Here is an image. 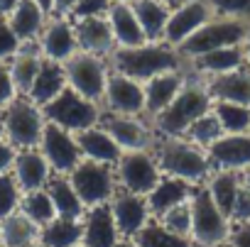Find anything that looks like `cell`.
I'll use <instances>...</instances> for the list:
<instances>
[{
  "mask_svg": "<svg viewBox=\"0 0 250 247\" xmlns=\"http://www.w3.org/2000/svg\"><path fill=\"white\" fill-rule=\"evenodd\" d=\"M18 3H20V0H0V18H8L15 10Z\"/></svg>",
  "mask_w": 250,
  "mask_h": 247,
  "instance_id": "49",
  "label": "cell"
},
{
  "mask_svg": "<svg viewBox=\"0 0 250 247\" xmlns=\"http://www.w3.org/2000/svg\"><path fill=\"white\" fill-rule=\"evenodd\" d=\"M228 242L233 247H250V223L248 225H240V228H233Z\"/></svg>",
  "mask_w": 250,
  "mask_h": 247,
  "instance_id": "48",
  "label": "cell"
},
{
  "mask_svg": "<svg viewBox=\"0 0 250 247\" xmlns=\"http://www.w3.org/2000/svg\"><path fill=\"white\" fill-rule=\"evenodd\" d=\"M0 140H5V128H3V110H0Z\"/></svg>",
  "mask_w": 250,
  "mask_h": 247,
  "instance_id": "55",
  "label": "cell"
},
{
  "mask_svg": "<svg viewBox=\"0 0 250 247\" xmlns=\"http://www.w3.org/2000/svg\"><path fill=\"white\" fill-rule=\"evenodd\" d=\"M213 18L243 20L250 25V0H206Z\"/></svg>",
  "mask_w": 250,
  "mask_h": 247,
  "instance_id": "41",
  "label": "cell"
},
{
  "mask_svg": "<svg viewBox=\"0 0 250 247\" xmlns=\"http://www.w3.org/2000/svg\"><path fill=\"white\" fill-rule=\"evenodd\" d=\"M152 152L162 176H174L191 186H204L213 174L206 150L196 147L187 137H157Z\"/></svg>",
  "mask_w": 250,
  "mask_h": 247,
  "instance_id": "2",
  "label": "cell"
},
{
  "mask_svg": "<svg viewBox=\"0 0 250 247\" xmlns=\"http://www.w3.org/2000/svg\"><path fill=\"white\" fill-rule=\"evenodd\" d=\"M37 44H40V52H42L44 59L57 61V64H66L79 52L74 22L69 18H52L49 15Z\"/></svg>",
  "mask_w": 250,
  "mask_h": 247,
  "instance_id": "16",
  "label": "cell"
},
{
  "mask_svg": "<svg viewBox=\"0 0 250 247\" xmlns=\"http://www.w3.org/2000/svg\"><path fill=\"white\" fill-rule=\"evenodd\" d=\"M3 128L5 142H10L15 150H37L47 128V117L44 110L35 105L27 95H18L3 110Z\"/></svg>",
  "mask_w": 250,
  "mask_h": 247,
  "instance_id": "4",
  "label": "cell"
},
{
  "mask_svg": "<svg viewBox=\"0 0 250 247\" xmlns=\"http://www.w3.org/2000/svg\"><path fill=\"white\" fill-rule=\"evenodd\" d=\"M248 66L245 64V54H243V44L235 47H223V49H213L208 54H201L191 61H187V74L199 76V78H213V76H223L230 71H238Z\"/></svg>",
  "mask_w": 250,
  "mask_h": 247,
  "instance_id": "19",
  "label": "cell"
},
{
  "mask_svg": "<svg viewBox=\"0 0 250 247\" xmlns=\"http://www.w3.org/2000/svg\"><path fill=\"white\" fill-rule=\"evenodd\" d=\"M155 220H160L169 232H174V235H182V237H189L191 235V206H189V201L187 203H179V206H174V208H169L167 213H162L160 218H155Z\"/></svg>",
  "mask_w": 250,
  "mask_h": 247,
  "instance_id": "39",
  "label": "cell"
},
{
  "mask_svg": "<svg viewBox=\"0 0 250 247\" xmlns=\"http://www.w3.org/2000/svg\"><path fill=\"white\" fill-rule=\"evenodd\" d=\"M113 3H128V5H130V3H133V0H113Z\"/></svg>",
  "mask_w": 250,
  "mask_h": 247,
  "instance_id": "56",
  "label": "cell"
},
{
  "mask_svg": "<svg viewBox=\"0 0 250 247\" xmlns=\"http://www.w3.org/2000/svg\"><path fill=\"white\" fill-rule=\"evenodd\" d=\"M20 213L25 218H30L37 228H44L47 223H52L57 218V210H54V203H52L47 189L25 191L22 198H20Z\"/></svg>",
  "mask_w": 250,
  "mask_h": 247,
  "instance_id": "36",
  "label": "cell"
},
{
  "mask_svg": "<svg viewBox=\"0 0 250 247\" xmlns=\"http://www.w3.org/2000/svg\"><path fill=\"white\" fill-rule=\"evenodd\" d=\"M81 223H83V235H81L83 247H115V242L120 240L108 206L86 208Z\"/></svg>",
  "mask_w": 250,
  "mask_h": 247,
  "instance_id": "23",
  "label": "cell"
},
{
  "mask_svg": "<svg viewBox=\"0 0 250 247\" xmlns=\"http://www.w3.org/2000/svg\"><path fill=\"white\" fill-rule=\"evenodd\" d=\"M204 81V78H201ZM213 100H226V103H238L250 108V69L243 66L238 71L213 76L204 81Z\"/></svg>",
  "mask_w": 250,
  "mask_h": 247,
  "instance_id": "26",
  "label": "cell"
},
{
  "mask_svg": "<svg viewBox=\"0 0 250 247\" xmlns=\"http://www.w3.org/2000/svg\"><path fill=\"white\" fill-rule=\"evenodd\" d=\"M113 169H115V179H118L120 191H130V193H140V196H147L157 186V181L162 179V171L157 167L152 150L123 152Z\"/></svg>",
  "mask_w": 250,
  "mask_h": 247,
  "instance_id": "10",
  "label": "cell"
},
{
  "mask_svg": "<svg viewBox=\"0 0 250 247\" xmlns=\"http://www.w3.org/2000/svg\"><path fill=\"white\" fill-rule=\"evenodd\" d=\"M76 142H79V150H81V157L88 159V162H98V164H108V167H115V162L120 159V147L115 145V140L105 133V128L101 125H93L88 130H81L76 133Z\"/></svg>",
  "mask_w": 250,
  "mask_h": 247,
  "instance_id": "25",
  "label": "cell"
},
{
  "mask_svg": "<svg viewBox=\"0 0 250 247\" xmlns=\"http://www.w3.org/2000/svg\"><path fill=\"white\" fill-rule=\"evenodd\" d=\"M228 220H230L233 228H240V225H248L250 223V189L245 184H240V189H238V196L233 201V208H230Z\"/></svg>",
  "mask_w": 250,
  "mask_h": 247,
  "instance_id": "43",
  "label": "cell"
},
{
  "mask_svg": "<svg viewBox=\"0 0 250 247\" xmlns=\"http://www.w3.org/2000/svg\"><path fill=\"white\" fill-rule=\"evenodd\" d=\"M165 5H169V8H177V5H182V3H187V0H162Z\"/></svg>",
  "mask_w": 250,
  "mask_h": 247,
  "instance_id": "53",
  "label": "cell"
},
{
  "mask_svg": "<svg viewBox=\"0 0 250 247\" xmlns=\"http://www.w3.org/2000/svg\"><path fill=\"white\" fill-rule=\"evenodd\" d=\"M196 186L182 181V179H174V176H162L157 181V186L145 196L147 198V208L152 213V218H160L162 213H167L169 208L179 206V203H187L191 198Z\"/></svg>",
  "mask_w": 250,
  "mask_h": 247,
  "instance_id": "27",
  "label": "cell"
},
{
  "mask_svg": "<svg viewBox=\"0 0 250 247\" xmlns=\"http://www.w3.org/2000/svg\"><path fill=\"white\" fill-rule=\"evenodd\" d=\"M248 22L243 20H230V18H211L201 30H196L182 47H177L179 57L187 61L208 54L213 49H223V47H235L243 44L245 35H248Z\"/></svg>",
  "mask_w": 250,
  "mask_h": 247,
  "instance_id": "6",
  "label": "cell"
},
{
  "mask_svg": "<svg viewBox=\"0 0 250 247\" xmlns=\"http://www.w3.org/2000/svg\"><path fill=\"white\" fill-rule=\"evenodd\" d=\"M47 193H49L59 218H83L86 208L79 201V196L66 176H52V181L47 184Z\"/></svg>",
  "mask_w": 250,
  "mask_h": 247,
  "instance_id": "34",
  "label": "cell"
},
{
  "mask_svg": "<svg viewBox=\"0 0 250 247\" xmlns=\"http://www.w3.org/2000/svg\"><path fill=\"white\" fill-rule=\"evenodd\" d=\"M240 181H243V184H245V186L250 189V169H245V171L240 174Z\"/></svg>",
  "mask_w": 250,
  "mask_h": 247,
  "instance_id": "52",
  "label": "cell"
},
{
  "mask_svg": "<svg viewBox=\"0 0 250 247\" xmlns=\"http://www.w3.org/2000/svg\"><path fill=\"white\" fill-rule=\"evenodd\" d=\"M211 108H213V98L206 83L199 76L187 74V83L179 91V95L172 100L169 108H165L150 122L157 137H184L191 122L206 115Z\"/></svg>",
  "mask_w": 250,
  "mask_h": 247,
  "instance_id": "1",
  "label": "cell"
},
{
  "mask_svg": "<svg viewBox=\"0 0 250 247\" xmlns=\"http://www.w3.org/2000/svg\"><path fill=\"white\" fill-rule=\"evenodd\" d=\"M113 8V0H79L76 8L71 10L69 20H86V18H105Z\"/></svg>",
  "mask_w": 250,
  "mask_h": 247,
  "instance_id": "42",
  "label": "cell"
},
{
  "mask_svg": "<svg viewBox=\"0 0 250 247\" xmlns=\"http://www.w3.org/2000/svg\"><path fill=\"white\" fill-rule=\"evenodd\" d=\"M115 247H138L133 240H125V237H120L118 242H115Z\"/></svg>",
  "mask_w": 250,
  "mask_h": 247,
  "instance_id": "51",
  "label": "cell"
},
{
  "mask_svg": "<svg viewBox=\"0 0 250 247\" xmlns=\"http://www.w3.org/2000/svg\"><path fill=\"white\" fill-rule=\"evenodd\" d=\"M76 247H83V245H76Z\"/></svg>",
  "mask_w": 250,
  "mask_h": 247,
  "instance_id": "60",
  "label": "cell"
},
{
  "mask_svg": "<svg viewBox=\"0 0 250 247\" xmlns=\"http://www.w3.org/2000/svg\"><path fill=\"white\" fill-rule=\"evenodd\" d=\"M30 247H44V245H42V242H35V245H30Z\"/></svg>",
  "mask_w": 250,
  "mask_h": 247,
  "instance_id": "58",
  "label": "cell"
},
{
  "mask_svg": "<svg viewBox=\"0 0 250 247\" xmlns=\"http://www.w3.org/2000/svg\"><path fill=\"white\" fill-rule=\"evenodd\" d=\"M223 135V130H221V122H218V117L213 115V110H208L206 115H201L199 120H194L191 125H189V130H187V140L189 142H194L196 147H201V150H208L218 137Z\"/></svg>",
  "mask_w": 250,
  "mask_h": 247,
  "instance_id": "38",
  "label": "cell"
},
{
  "mask_svg": "<svg viewBox=\"0 0 250 247\" xmlns=\"http://www.w3.org/2000/svg\"><path fill=\"white\" fill-rule=\"evenodd\" d=\"M240 174L238 171H223V169H213V174L208 176V181L204 184L206 193L211 196V201L216 203V208L226 215H230L233 201L238 196L240 189Z\"/></svg>",
  "mask_w": 250,
  "mask_h": 247,
  "instance_id": "32",
  "label": "cell"
},
{
  "mask_svg": "<svg viewBox=\"0 0 250 247\" xmlns=\"http://www.w3.org/2000/svg\"><path fill=\"white\" fill-rule=\"evenodd\" d=\"M15 98H18V88L13 83L10 69H8V64H0V110H5Z\"/></svg>",
  "mask_w": 250,
  "mask_h": 247,
  "instance_id": "45",
  "label": "cell"
},
{
  "mask_svg": "<svg viewBox=\"0 0 250 247\" xmlns=\"http://www.w3.org/2000/svg\"><path fill=\"white\" fill-rule=\"evenodd\" d=\"M108 208H110V215L115 220L118 235L125 237V240H133L152 220V213L147 208V198L140 196V193H130V191L118 189L115 196L110 198Z\"/></svg>",
  "mask_w": 250,
  "mask_h": 247,
  "instance_id": "15",
  "label": "cell"
},
{
  "mask_svg": "<svg viewBox=\"0 0 250 247\" xmlns=\"http://www.w3.org/2000/svg\"><path fill=\"white\" fill-rule=\"evenodd\" d=\"M206 154H208L213 169L243 174L245 169H250V133L221 135L206 150Z\"/></svg>",
  "mask_w": 250,
  "mask_h": 247,
  "instance_id": "17",
  "label": "cell"
},
{
  "mask_svg": "<svg viewBox=\"0 0 250 247\" xmlns=\"http://www.w3.org/2000/svg\"><path fill=\"white\" fill-rule=\"evenodd\" d=\"M191 235L189 240L194 242V247H216L230 240L233 225L228 220L226 213H221L216 208V203L211 201V196L206 193L204 186H196L191 198Z\"/></svg>",
  "mask_w": 250,
  "mask_h": 247,
  "instance_id": "5",
  "label": "cell"
},
{
  "mask_svg": "<svg viewBox=\"0 0 250 247\" xmlns=\"http://www.w3.org/2000/svg\"><path fill=\"white\" fill-rule=\"evenodd\" d=\"M74 32H76L79 52H86V54L108 59V57L113 54V49H115V39H113L108 18L76 20V22H74Z\"/></svg>",
  "mask_w": 250,
  "mask_h": 247,
  "instance_id": "21",
  "label": "cell"
},
{
  "mask_svg": "<svg viewBox=\"0 0 250 247\" xmlns=\"http://www.w3.org/2000/svg\"><path fill=\"white\" fill-rule=\"evenodd\" d=\"M64 88H66L64 64H57V61L44 59L42 66H40V71H37V78H35L32 88L27 91V98H30L35 105L44 108V105H49Z\"/></svg>",
  "mask_w": 250,
  "mask_h": 247,
  "instance_id": "29",
  "label": "cell"
},
{
  "mask_svg": "<svg viewBox=\"0 0 250 247\" xmlns=\"http://www.w3.org/2000/svg\"><path fill=\"white\" fill-rule=\"evenodd\" d=\"M13 179L20 186V191H40L47 189V184L52 181V169L47 164V159L42 157L40 150H18L15 162H13Z\"/></svg>",
  "mask_w": 250,
  "mask_h": 247,
  "instance_id": "20",
  "label": "cell"
},
{
  "mask_svg": "<svg viewBox=\"0 0 250 247\" xmlns=\"http://www.w3.org/2000/svg\"><path fill=\"white\" fill-rule=\"evenodd\" d=\"M37 150L47 159L54 176H69L76 169V164L83 159L81 150H79V142H76V135L52 125V122H47Z\"/></svg>",
  "mask_w": 250,
  "mask_h": 247,
  "instance_id": "12",
  "label": "cell"
},
{
  "mask_svg": "<svg viewBox=\"0 0 250 247\" xmlns=\"http://www.w3.org/2000/svg\"><path fill=\"white\" fill-rule=\"evenodd\" d=\"M213 115L221 122L223 135H238V133H250V108L238 105V103H226V100H213Z\"/></svg>",
  "mask_w": 250,
  "mask_h": 247,
  "instance_id": "35",
  "label": "cell"
},
{
  "mask_svg": "<svg viewBox=\"0 0 250 247\" xmlns=\"http://www.w3.org/2000/svg\"><path fill=\"white\" fill-rule=\"evenodd\" d=\"M101 108H103V113H110V115L145 117V86L130 76L110 71Z\"/></svg>",
  "mask_w": 250,
  "mask_h": 247,
  "instance_id": "13",
  "label": "cell"
},
{
  "mask_svg": "<svg viewBox=\"0 0 250 247\" xmlns=\"http://www.w3.org/2000/svg\"><path fill=\"white\" fill-rule=\"evenodd\" d=\"M130 5H133V13H135L147 42H162L172 8L165 5L162 0H133Z\"/></svg>",
  "mask_w": 250,
  "mask_h": 247,
  "instance_id": "30",
  "label": "cell"
},
{
  "mask_svg": "<svg viewBox=\"0 0 250 247\" xmlns=\"http://www.w3.org/2000/svg\"><path fill=\"white\" fill-rule=\"evenodd\" d=\"M76 3H79V0H52L49 15H52V18H69L71 10L76 8Z\"/></svg>",
  "mask_w": 250,
  "mask_h": 247,
  "instance_id": "47",
  "label": "cell"
},
{
  "mask_svg": "<svg viewBox=\"0 0 250 247\" xmlns=\"http://www.w3.org/2000/svg\"><path fill=\"white\" fill-rule=\"evenodd\" d=\"M0 247H3V237H0Z\"/></svg>",
  "mask_w": 250,
  "mask_h": 247,
  "instance_id": "59",
  "label": "cell"
},
{
  "mask_svg": "<svg viewBox=\"0 0 250 247\" xmlns=\"http://www.w3.org/2000/svg\"><path fill=\"white\" fill-rule=\"evenodd\" d=\"M37 3H40V5H42V8L47 10V13L52 10V0H37Z\"/></svg>",
  "mask_w": 250,
  "mask_h": 247,
  "instance_id": "54",
  "label": "cell"
},
{
  "mask_svg": "<svg viewBox=\"0 0 250 247\" xmlns=\"http://www.w3.org/2000/svg\"><path fill=\"white\" fill-rule=\"evenodd\" d=\"M64 74H66V88H71L81 98L101 105L105 86H108V76H110L108 59L93 57L86 52H76L64 64Z\"/></svg>",
  "mask_w": 250,
  "mask_h": 247,
  "instance_id": "9",
  "label": "cell"
},
{
  "mask_svg": "<svg viewBox=\"0 0 250 247\" xmlns=\"http://www.w3.org/2000/svg\"><path fill=\"white\" fill-rule=\"evenodd\" d=\"M0 237H3V247H30L40 242V228L18 210L0 220Z\"/></svg>",
  "mask_w": 250,
  "mask_h": 247,
  "instance_id": "33",
  "label": "cell"
},
{
  "mask_svg": "<svg viewBox=\"0 0 250 247\" xmlns=\"http://www.w3.org/2000/svg\"><path fill=\"white\" fill-rule=\"evenodd\" d=\"M42 61H44V57H42L37 42L20 44L18 54L8 61V69H10L13 83L18 88V95H27V91L32 88V83L37 78V71H40Z\"/></svg>",
  "mask_w": 250,
  "mask_h": 247,
  "instance_id": "28",
  "label": "cell"
},
{
  "mask_svg": "<svg viewBox=\"0 0 250 247\" xmlns=\"http://www.w3.org/2000/svg\"><path fill=\"white\" fill-rule=\"evenodd\" d=\"M69 184L74 186L79 201L83 203V208H96V206H108L110 198L118 191V179H115V169L108 164H98V162H88L81 159L76 164V169L66 176Z\"/></svg>",
  "mask_w": 250,
  "mask_h": 247,
  "instance_id": "8",
  "label": "cell"
},
{
  "mask_svg": "<svg viewBox=\"0 0 250 247\" xmlns=\"http://www.w3.org/2000/svg\"><path fill=\"white\" fill-rule=\"evenodd\" d=\"M133 242L138 245V247H194V242L189 240V237H182V235H174V232H169L160 220H150L135 237H133Z\"/></svg>",
  "mask_w": 250,
  "mask_h": 247,
  "instance_id": "37",
  "label": "cell"
},
{
  "mask_svg": "<svg viewBox=\"0 0 250 247\" xmlns=\"http://www.w3.org/2000/svg\"><path fill=\"white\" fill-rule=\"evenodd\" d=\"M20 44H22V42H20V39L15 37V32L10 30L8 20L0 18V64H8V61L18 54Z\"/></svg>",
  "mask_w": 250,
  "mask_h": 247,
  "instance_id": "44",
  "label": "cell"
},
{
  "mask_svg": "<svg viewBox=\"0 0 250 247\" xmlns=\"http://www.w3.org/2000/svg\"><path fill=\"white\" fill-rule=\"evenodd\" d=\"M243 54H245V64H248V69H250V27H248V35H245V39H243Z\"/></svg>",
  "mask_w": 250,
  "mask_h": 247,
  "instance_id": "50",
  "label": "cell"
},
{
  "mask_svg": "<svg viewBox=\"0 0 250 247\" xmlns=\"http://www.w3.org/2000/svg\"><path fill=\"white\" fill-rule=\"evenodd\" d=\"M216 247H233L230 242H223V245H216Z\"/></svg>",
  "mask_w": 250,
  "mask_h": 247,
  "instance_id": "57",
  "label": "cell"
},
{
  "mask_svg": "<svg viewBox=\"0 0 250 247\" xmlns=\"http://www.w3.org/2000/svg\"><path fill=\"white\" fill-rule=\"evenodd\" d=\"M83 223L81 218H54L44 228H40V242L44 247H76L81 245Z\"/></svg>",
  "mask_w": 250,
  "mask_h": 247,
  "instance_id": "31",
  "label": "cell"
},
{
  "mask_svg": "<svg viewBox=\"0 0 250 247\" xmlns=\"http://www.w3.org/2000/svg\"><path fill=\"white\" fill-rule=\"evenodd\" d=\"M101 125L105 133L115 140L120 152H140V150H152L157 142V135L152 130V122L147 117L138 115H110L103 113Z\"/></svg>",
  "mask_w": 250,
  "mask_h": 247,
  "instance_id": "11",
  "label": "cell"
},
{
  "mask_svg": "<svg viewBox=\"0 0 250 247\" xmlns=\"http://www.w3.org/2000/svg\"><path fill=\"white\" fill-rule=\"evenodd\" d=\"M211 18H213V13H211L206 0H187V3L172 8L169 20H167V27H165V35H162V42L177 49L196 30H201Z\"/></svg>",
  "mask_w": 250,
  "mask_h": 247,
  "instance_id": "14",
  "label": "cell"
},
{
  "mask_svg": "<svg viewBox=\"0 0 250 247\" xmlns=\"http://www.w3.org/2000/svg\"><path fill=\"white\" fill-rule=\"evenodd\" d=\"M10 30L15 32V37L22 42V44H30V42H37L47 20H49V13L37 3V0H20L15 5V10L5 18Z\"/></svg>",
  "mask_w": 250,
  "mask_h": 247,
  "instance_id": "22",
  "label": "cell"
},
{
  "mask_svg": "<svg viewBox=\"0 0 250 247\" xmlns=\"http://www.w3.org/2000/svg\"><path fill=\"white\" fill-rule=\"evenodd\" d=\"M108 64H110V71L130 76L140 83L165 71L187 69L179 52L165 42H147L143 47H130V49H113V54L108 57Z\"/></svg>",
  "mask_w": 250,
  "mask_h": 247,
  "instance_id": "3",
  "label": "cell"
},
{
  "mask_svg": "<svg viewBox=\"0 0 250 247\" xmlns=\"http://www.w3.org/2000/svg\"><path fill=\"white\" fill-rule=\"evenodd\" d=\"M20 198H22V191L15 184L13 174H3L0 176V220L20 210Z\"/></svg>",
  "mask_w": 250,
  "mask_h": 247,
  "instance_id": "40",
  "label": "cell"
},
{
  "mask_svg": "<svg viewBox=\"0 0 250 247\" xmlns=\"http://www.w3.org/2000/svg\"><path fill=\"white\" fill-rule=\"evenodd\" d=\"M113 39H115V49H130V47H143L147 44V37L133 13V5L128 3H113L110 13L105 15Z\"/></svg>",
  "mask_w": 250,
  "mask_h": 247,
  "instance_id": "24",
  "label": "cell"
},
{
  "mask_svg": "<svg viewBox=\"0 0 250 247\" xmlns=\"http://www.w3.org/2000/svg\"><path fill=\"white\" fill-rule=\"evenodd\" d=\"M15 154H18V150L10 145V142H5V140H0V176L3 174H10L13 171V162H15Z\"/></svg>",
  "mask_w": 250,
  "mask_h": 247,
  "instance_id": "46",
  "label": "cell"
},
{
  "mask_svg": "<svg viewBox=\"0 0 250 247\" xmlns=\"http://www.w3.org/2000/svg\"><path fill=\"white\" fill-rule=\"evenodd\" d=\"M187 83V69L182 71H165L152 76L150 81H145V117L152 120L155 115H160L165 108L172 105V100L179 95V91Z\"/></svg>",
  "mask_w": 250,
  "mask_h": 247,
  "instance_id": "18",
  "label": "cell"
},
{
  "mask_svg": "<svg viewBox=\"0 0 250 247\" xmlns=\"http://www.w3.org/2000/svg\"><path fill=\"white\" fill-rule=\"evenodd\" d=\"M42 110H44L47 122H52V125H57L62 130H69L74 135L81 133V130H88V128L98 125L101 117H103V108L98 103H91V100L81 98L71 88H64Z\"/></svg>",
  "mask_w": 250,
  "mask_h": 247,
  "instance_id": "7",
  "label": "cell"
}]
</instances>
